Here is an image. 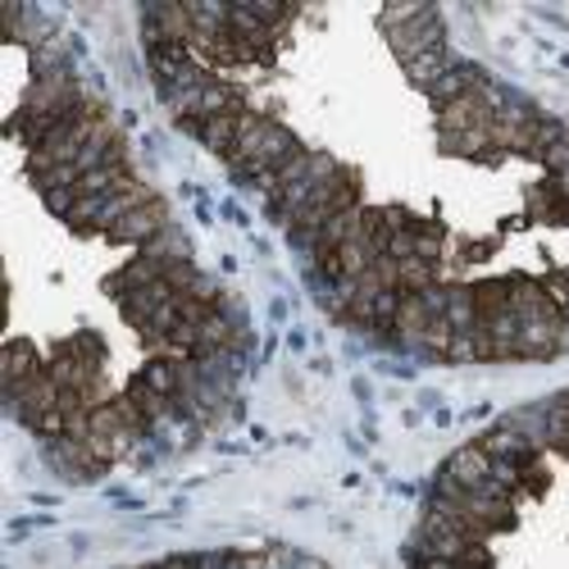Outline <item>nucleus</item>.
I'll list each match as a JSON object with an SVG mask.
<instances>
[{"instance_id":"1","label":"nucleus","mask_w":569,"mask_h":569,"mask_svg":"<svg viewBox=\"0 0 569 569\" xmlns=\"http://www.w3.org/2000/svg\"><path fill=\"white\" fill-rule=\"evenodd\" d=\"M388 41H392V51L401 56V64H410L415 56L442 46V14L429 10V6H415L410 19H401V23L388 28Z\"/></svg>"},{"instance_id":"2","label":"nucleus","mask_w":569,"mask_h":569,"mask_svg":"<svg viewBox=\"0 0 569 569\" xmlns=\"http://www.w3.org/2000/svg\"><path fill=\"white\" fill-rule=\"evenodd\" d=\"M46 460H51L64 479H73V483H91V479H101V473H106V460L91 451L87 442H78V438L46 442Z\"/></svg>"},{"instance_id":"3","label":"nucleus","mask_w":569,"mask_h":569,"mask_svg":"<svg viewBox=\"0 0 569 569\" xmlns=\"http://www.w3.org/2000/svg\"><path fill=\"white\" fill-rule=\"evenodd\" d=\"M169 223H173V219H169V206L156 197L151 206H141V210H132L128 219H119L106 237H110V242H123V247H151Z\"/></svg>"},{"instance_id":"4","label":"nucleus","mask_w":569,"mask_h":569,"mask_svg":"<svg viewBox=\"0 0 569 569\" xmlns=\"http://www.w3.org/2000/svg\"><path fill=\"white\" fill-rule=\"evenodd\" d=\"M442 479H451V483L465 488V492H479V488L492 479V456H488L479 442H469V447H460V451L442 465Z\"/></svg>"},{"instance_id":"5","label":"nucleus","mask_w":569,"mask_h":569,"mask_svg":"<svg viewBox=\"0 0 569 569\" xmlns=\"http://www.w3.org/2000/svg\"><path fill=\"white\" fill-rule=\"evenodd\" d=\"M479 447H483L492 460H506V465H519V469L538 460V442L519 433L510 419H506V423H497L492 433H483V442H479Z\"/></svg>"},{"instance_id":"6","label":"nucleus","mask_w":569,"mask_h":569,"mask_svg":"<svg viewBox=\"0 0 569 569\" xmlns=\"http://www.w3.org/2000/svg\"><path fill=\"white\" fill-rule=\"evenodd\" d=\"M483 78H488V73H483L479 64H465V60H456V64H451V69H447V73H442L433 87H429V97H433V106H438V110H447V106H456L460 97H469V91L479 87Z\"/></svg>"},{"instance_id":"7","label":"nucleus","mask_w":569,"mask_h":569,"mask_svg":"<svg viewBox=\"0 0 569 569\" xmlns=\"http://www.w3.org/2000/svg\"><path fill=\"white\" fill-rule=\"evenodd\" d=\"M247 110V106H242ZM242 110H228V114H214V119H206V123H192V132L201 137V147H210L214 156H232V147H237V137H242Z\"/></svg>"},{"instance_id":"8","label":"nucleus","mask_w":569,"mask_h":569,"mask_svg":"<svg viewBox=\"0 0 569 569\" xmlns=\"http://www.w3.org/2000/svg\"><path fill=\"white\" fill-rule=\"evenodd\" d=\"M456 64V56H451V46L442 41V46H433V51H423V56H415L410 64H406V73H410V82L415 87H423V91H429L447 69Z\"/></svg>"},{"instance_id":"9","label":"nucleus","mask_w":569,"mask_h":569,"mask_svg":"<svg viewBox=\"0 0 569 569\" xmlns=\"http://www.w3.org/2000/svg\"><path fill=\"white\" fill-rule=\"evenodd\" d=\"M0 369H6V392H19L28 378H37L41 373V365H37V351L28 347V342H10L6 347V360H0Z\"/></svg>"},{"instance_id":"10","label":"nucleus","mask_w":569,"mask_h":569,"mask_svg":"<svg viewBox=\"0 0 569 569\" xmlns=\"http://www.w3.org/2000/svg\"><path fill=\"white\" fill-rule=\"evenodd\" d=\"M433 323V315L423 310V301L419 297H401V310H397V323H392V333L406 342V347H415L419 351V338H423V328Z\"/></svg>"},{"instance_id":"11","label":"nucleus","mask_w":569,"mask_h":569,"mask_svg":"<svg viewBox=\"0 0 569 569\" xmlns=\"http://www.w3.org/2000/svg\"><path fill=\"white\" fill-rule=\"evenodd\" d=\"M447 323L456 333H473L479 328V301H473V288H447Z\"/></svg>"},{"instance_id":"12","label":"nucleus","mask_w":569,"mask_h":569,"mask_svg":"<svg viewBox=\"0 0 569 569\" xmlns=\"http://www.w3.org/2000/svg\"><path fill=\"white\" fill-rule=\"evenodd\" d=\"M429 288H438V264L419 260V256L401 260V297H419V292H429Z\"/></svg>"},{"instance_id":"13","label":"nucleus","mask_w":569,"mask_h":569,"mask_svg":"<svg viewBox=\"0 0 569 569\" xmlns=\"http://www.w3.org/2000/svg\"><path fill=\"white\" fill-rule=\"evenodd\" d=\"M442 147H447L451 156H483V151H492V137H488V128H469V132H442Z\"/></svg>"},{"instance_id":"14","label":"nucleus","mask_w":569,"mask_h":569,"mask_svg":"<svg viewBox=\"0 0 569 569\" xmlns=\"http://www.w3.org/2000/svg\"><path fill=\"white\" fill-rule=\"evenodd\" d=\"M415 256H419V260H429V264H438V256H442V237H438L433 228H415Z\"/></svg>"},{"instance_id":"15","label":"nucleus","mask_w":569,"mask_h":569,"mask_svg":"<svg viewBox=\"0 0 569 569\" xmlns=\"http://www.w3.org/2000/svg\"><path fill=\"white\" fill-rule=\"evenodd\" d=\"M542 292L551 297V306H556L560 315H569V269H565V273H551V278L542 282Z\"/></svg>"},{"instance_id":"16","label":"nucleus","mask_w":569,"mask_h":569,"mask_svg":"<svg viewBox=\"0 0 569 569\" xmlns=\"http://www.w3.org/2000/svg\"><path fill=\"white\" fill-rule=\"evenodd\" d=\"M41 197H46V210L69 219V210H73V201H78V187H60V192H41Z\"/></svg>"},{"instance_id":"17","label":"nucleus","mask_w":569,"mask_h":569,"mask_svg":"<svg viewBox=\"0 0 569 569\" xmlns=\"http://www.w3.org/2000/svg\"><path fill=\"white\" fill-rule=\"evenodd\" d=\"M542 164H547L551 173H565V169H569V132H565V137L556 141V147L542 156Z\"/></svg>"},{"instance_id":"18","label":"nucleus","mask_w":569,"mask_h":569,"mask_svg":"<svg viewBox=\"0 0 569 569\" xmlns=\"http://www.w3.org/2000/svg\"><path fill=\"white\" fill-rule=\"evenodd\" d=\"M415 569H460V560H442V556H415Z\"/></svg>"},{"instance_id":"19","label":"nucleus","mask_w":569,"mask_h":569,"mask_svg":"<svg viewBox=\"0 0 569 569\" xmlns=\"http://www.w3.org/2000/svg\"><path fill=\"white\" fill-rule=\"evenodd\" d=\"M151 569H156V565H151Z\"/></svg>"}]
</instances>
